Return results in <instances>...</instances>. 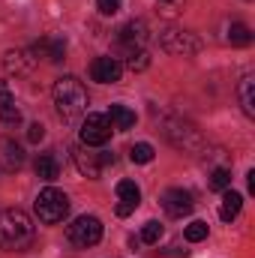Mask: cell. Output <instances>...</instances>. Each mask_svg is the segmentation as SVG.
Masks as SVG:
<instances>
[{
  "instance_id": "6da1fadb",
  "label": "cell",
  "mask_w": 255,
  "mask_h": 258,
  "mask_svg": "<svg viewBox=\"0 0 255 258\" xmlns=\"http://www.w3.org/2000/svg\"><path fill=\"white\" fill-rule=\"evenodd\" d=\"M33 234H36V228H33V222L24 210L9 207V210L0 213V249L24 252L33 243Z\"/></svg>"
},
{
  "instance_id": "7a4b0ae2",
  "label": "cell",
  "mask_w": 255,
  "mask_h": 258,
  "mask_svg": "<svg viewBox=\"0 0 255 258\" xmlns=\"http://www.w3.org/2000/svg\"><path fill=\"white\" fill-rule=\"evenodd\" d=\"M54 105L66 123H75L87 111V90L75 75H63L54 81Z\"/></svg>"
},
{
  "instance_id": "3957f363",
  "label": "cell",
  "mask_w": 255,
  "mask_h": 258,
  "mask_svg": "<svg viewBox=\"0 0 255 258\" xmlns=\"http://www.w3.org/2000/svg\"><path fill=\"white\" fill-rule=\"evenodd\" d=\"M33 210H36L39 222H45V225H57V222H63L66 216H69V198H66V192L54 189V186H45L42 192L36 195Z\"/></svg>"
},
{
  "instance_id": "277c9868",
  "label": "cell",
  "mask_w": 255,
  "mask_h": 258,
  "mask_svg": "<svg viewBox=\"0 0 255 258\" xmlns=\"http://www.w3.org/2000/svg\"><path fill=\"white\" fill-rule=\"evenodd\" d=\"M66 237H69V243L72 246H78V249H90V246H96L99 240H102V222L96 219V216H78V219H72L69 225H66Z\"/></svg>"
},
{
  "instance_id": "5b68a950",
  "label": "cell",
  "mask_w": 255,
  "mask_h": 258,
  "mask_svg": "<svg viewBox=\"0 0 255 258\" xmlns=\"http://www.w3.org/2000/svg\"><path fill=\"white\" fill-rule=\"evenodd\" d=\"M162 132H165V138L177 147V150H198L201 147V132L186 123V120H180V117H168L165 123H162Z\"/></svg>"
},
{
  "instance_id": "8992f818",
  "label": "cell",
  "mask_w": 255,
  "mask_h": 258,
  "mask_svg": "<svg viewBox=\"0 0 255 258\" xmlns=\"http://www.w3.org/2000/svg\"><path fill=\"white\" fill-rule=\"evenodd\" d=\"M159 42H162V48H165L168 54H183V57H189V54H198V51H201V39H198L195 33H189V30H180V27L162 30Z\"/></svg>"
},
{
  "instance_id": "52a82bcc",
  "label": "cell",
  "mask_w": 255,
  "mask_h": 258,
  "mask_svg": "<svg viewBox=\"0 0 255 258\" xmlns=\"http://www.w3.org/2000/svg\"><path fill=\"white\" fill-rule=\"evenodd\" d=\"M111 120H108V114H87L84 120H81V129H78V135H81V144H87V147H102L108 138H111Z\"/></svg>"
},
{
  "instance_id": "ba28073f",
  "label": "cell",
  "mask_w": 255,
  "mask_h": 258,
  "mask_svg": "<svg viewBox=\"0 0 255 258\" xmlns=\"http://www.w3.org/2000/svg\"><path fill=\"white\" fill-rule=\"evenodd\" d=\"M117 45L123 48V51H141L144 45H147V39H150V30H147V24L141 21V18H132L126 21L123 27H117Z\"/></svg>"
},
{
  "instance_id": "9c48e42d",
  "label": "cell",
  "mask_w": 255,
  "mask_h": 258,
  "mask_svg": "<svg viewBox=\"0 0 255 258\" xmlns=\"http://www.w3.org/2000/svg\"><path fill=\"white\" fill-rule=\"evenodd\" d=\"M162 207H165V213H168L171 219H183V216L192 213V195L186 192V189H180V186L165 189V192H162Z\"/></svg>"
},
{
  "instance_id": "30bf717a",
  "label": "cell",
  "mask_w": 255,
  "mask_h": 258,
  "mask_svg": "<svg viewBox=\"0 0 255 258\" xmlns=\"http://www.w3.org/2000/svg\"><path fill=\"white\" fill-rule=\"evenodd\" d=\"M36 57H33V51L30 48H12V51H6L3 54V69L9 72V75H30L33 69H36Z\"/></svg>"
},
{
  "instance_id": "8fae6325",
  "label": "cell",
  "mask_w": 255,
  "mask_h": 258,
  "mask_svg": "<svg viewBox=\"0 0 255 258\" xmlns=\"http://www.w3.org/2000/svg\"><path fill=\"white\" fill-rule=\"evenodd\" d=\"M30 51H33V57L36 60H48V63H60L66 54V39L63 36H45V39H39L36 45H30Z\"/></svg>"
},
{
  "instance_id": "7c38bea8",
  "label": "cell",
  "mask_w": 255,
  "mask_h": 258,
  "mask_svg": "<svg viewBox=\"0 0 255 258\" xmlns=\"http://www.w3.org/2000/svg\"><path fill=\"white\" fill-rule=\"evenodd\" d=\"M120 75H123V63L117 57H96L90 63V78L99 84H114L120 81Z\"/></svg>"
},
{
  "instance_id": "4fadbf2b",
  "label": "cell",
  "mask_w": 255,
  "mask_h": 258,
  "mask_svg": "<svg viewBox=\"0 0 255 258\" xmlns=\"http://www.w3.org/2000/svg\"><path fill=\"white\" fill-rule=\"evenodd\" d=\"M72 159H75V168L84 174V177H90V180H96L99 174H102V165H99V153H93L87 144H81V147H75L72 150Z\"/></svg>"
},
{
  "instance_id": "5bb4252c",
  "label": "cell",
  "mask_w": 255,
  "mask_h": 258,
  "mask_svg": "<svg viewBox=\"0 0 255 258\" xmlns=\"http://www.w3.org/2000/svg\"><path fill=\"white\" fill-rule=\"evenodd\" d=\"M21 165H24V147L15 138H0V168L18 171Z\"/></svg>"
},
{
  "instance_id": "9a60e30c",
  "label": "cell",
  "mask_w": 255,
  "mask_h": 258,
  "mask_svg": "<svg viewBox=\"0 0 255 258\" xmlns=\"http://www.w3.org/2000/svg\"><path fill=\"white\" fill-rule=\"evenodd\" d=\"M33 168H36V177H39V180H48V183H51V180L60 177V168H63V165H60L57 150H48V153H39V156H36V165H33Z\"/></svg>"
},
{
  "instance_id": "2e32d148",
  "label": "cell",
  "mask_w": 255,
  "mask_h": 258,
  "mask_svg": "<svg viewBox=\"0 0 255 258\" xmlns=\"http://www.w3.org/2000/svg\"><path fill=\"white\" fill-rule=\"evenodd\" d=\"M240 207H243V195L234 192L231 186H228V189H222V207H219V219H222V222H231V219H237Z\"/></svg>"
},
{
  "instance_id": "e0dca14e",
  "label": "cell",
  "mask_w": 255,
  "mask_h": 258,
  "mask_svg": "<svg viewBox=\"0 0 255 258\" xmlns=\"http://www.w3.org/2000/svg\"><path fill=\"white\" fill-rule=\"evenodd\" d=\"M237 96H240V105H243V114L255 117V78L252 75H243L240 84H237Z\"/></svg>"
},
{
  "instance_id": "ac0fdd59",
  "label": "cell",
  "mask_w": 255,
  "mask_h": 258,
  "mask_svg": "<svg viewBox=\"0 0 255 258\" xmlns=\"http://www.w3.org/2000/svg\"><path fill=\"white\" fill-rule=\"evenodd\" d=\"M108 120H111V126H114V129L126 132V129L135 126V111H132V108H126V105H111Z\"/></svg>"
},
{
  "instance_id": "d6986e66",
  "label": "cell",
  "mask_w": 255,
  "mask_h": 258,
  "mask_svg": "<svg viewBox=\"0 0 255 258\" xmlns=\"http://www.w3.org/2000/svg\"><path fill=\"white\" fill-rule=\"evenodd\" d=\"M231 45H237V48H243V45H249L252 42V30L246 27V24H240V21H234L231 27H228V36H225Z\"/></svg>"
},
{
  "instance_id": "ffe728a7",
  "label": "cell",
  "mask_w": 255,
  "mask_h": 258,
  "mask_svg": "<svg viewBox=\"0 0 255 258\" xmlns=\"http://www.w3.org/2000/svg\"><path fill=\"white\" fill-rule=\"evenodd\" d=\"M153 156H156V150H153V144H147V141H138V144H132V150H129V159L138 162V165L153 162Z\"/></svg>"
},
{
  "instance_id": "44dd1931",
  "label": "cell",
  "mask_w": 255,
  "mask_h": 258,
  "mask_svg": "<svg viewBox=\"0 0 255 258\" xmlns=\"http://www.w3.org/2000/svg\"><path fill=\"white\" fill-rule=\"evenodd\" d=\"M159 237H162V225H159L156 219H150V222H144L138 243H147V246H153V243H159Z\"/></svg>"
},
{
  "instance_id": "7402d4cb",
  "label": "cell",
  "mask_w": 255,
  "mask_h": 258,
  "mask_svg": "<svg viewBox=\"0 0 255 258\" xmlns=\"http://www.w3.org/2000/svg\"><path fill=\"white\" fill-rule=\"evenodd\" d=\"M150 66V54L141 48V51H129L126 54V69H132V72H144Z\"/></svg>"
},
{
  "instance_id": "603a6c76",
  "label": "cell",
  "mask_w": 255,
  "mask_h": 258,
  "mask_svg": "<svg viewBox=\"0 0 255 258\" xmlns=\"http://www.w3.org/2000/svg\"><path fill=\"white\" fill-rule=\"evenodd\" d=\"M117 195H120V201H129V204H138L141 201V189L132 180H120L117 183Z\"/></svg>"
},
{
  "instance_id": "cb8c5ba5",
  "label": "cell",
  "mask_w": 255,
  "mask_h": 258,
  "mask_svg": "<svg viewBox=\"0 0 255 258\" xmlns=\"http://www.w3.org/2000/svg\"><path fill=\"white\" fill-rule=\"evenodd\" d=\"M231 186V171L228 168H213L210 171V189H228Z\"/></svg>"
},
{
  "instance_id": "d4e9b609",
  "label": "cell",
  "mask_w": 255,
  "mask_h": 258,
  "mask_svg": "<svg viewBox=\"0 0 255 258\" xmlns=\"http://www.w3.org/2000/svg\"><path fill=\"white\" fill-rule=\"evenodd\" d=\"M207 231H210V228H207V222L195 219V222L186 225V231H183V234H186V240H189V243H201V240L207 237Z\"/></svg>"
},
{
  "instance_id": "484cf974",
  "label": "cell",
  "mask_w": 255,
  "mask_h": 258,
  "mask_svg": "<svg viewBox=\"0 0 255 258\" xmlns=\"http://www.w3.org/2000/svg\"><path fill=\"white\" fill-rule=\"evenodd\" d=\"M0 123H3V126H18V123H21V111H18L15 105H3V108H0Z\"/></svg>"
},
{
  "instance_id": "4316f807",
  "label": "cell",
  "mask_w": 255,
  "mask_h": 258,
  "mask_svg": "<svg viewBox=\"0 0 255 258\" xmlns=\"http://www.w3.org/2000/svg\"><path fill=\"white\" fill-rule=\"evenodd\" d=\"M120 3H123V0H96V9H99L102 15H117V12H120Z\"/></svg>"
},
{
  "instance_id": "83f0119b",
  "label": "cell",
  "mask_w": 255,
  "mask_h": 258,
  "mask_svg": "<svg viewBox=\"0 0 255 258\" xmlns=\"http://www.w3.org/2000/svg\"><path fill=\"white\" fill-rule=\"evenodd\" d=\"M42 138H45V126H42V123H30V126H27V141H30V144H39Z\"/></svg>"
},
{
  "instance_id": "f1b7e54d",
  "label": "cell",
  "mask_w": 255,
  "mask_h": 258,
  "mask_svg": "<svg viewBox=\"0 0 255 258\" xmlns=\"http://www.w3.org/2000/svg\"><path fill=\"white\" fill-rule=\"evenodd\" d=\"M180 6H183V0H159V12L162 15H174Z\"/></svg>"
},
{
  "instance_id": "f546056e",
  "label": "cell",
  "mask_w": 255,
  "mask_h": 258,
  "mask_svg": "<svg viewBox=\"0 0 255 258\" xmlns=\"http://www.w3.org/2000/svg\"><path fill=\"white\" fill-rule=\"evenodd\" d=\"M3 105H15V99H12V93H9L6 81H0V108H3Z\"/></svg>"
},
{
  "instance_id": "4dcf8cb0",
  "label": "cell",
  "mask_w": 255,
  "mask_h": 258,
  "mask_svg": "<svg viewBox=\"0 0 255 258\" xmlns=\"http://www.w3.org/2000/svg\"><path fill=\"white\" fill-rule=\"evenodd\" d=\"M189 255V249H180V246H168V249H162V258H186Z\"/></svg>"
},
{
  "instance_id": "1f68e13d",
  "label": "cell",
  "mask_w": 255,
  "mask_h": 258,
  "mask_svg": "<svg viewBox=\"0 0 255 258\" xmlns=\"http://www.w3.org/2000/svg\"><path fill=\"white\" fill-rule=\"evenodd\" d=\"M135 207H138V204H129V201H120V204L114 207V213H117V216H129V213H132Z\"/></svg>"
},
{
  "instance_id": "d6a6232c",
  "label": "cell",
  "mask_w": 255,
  "mask_h": 258,
  "mask_svg": "<svg viewBox=\"0 0 255 258\" xmlns=\"http://www.w3.org/2000/svg\"><path fill=\"white\" fill-rule=\"evenodd\" d=\"M111 162H114V153L102 150V153H99V165H111Z\"/></svg>"
},
{
  "instance_id": "836d02e7",
  "label": "cell",
  "mask_w": 255,
  "mask_h": 258,
  "mask_svg": "<svg viewBox=\"0 0 255 258\" xmlns=\"http://www.w3.org/2000/svg\"><path fill=\"white\" fill-rule=\"evenodd\" d=\"M246 183H249V192L255 195V171H249V174H246Z\"/></svg>"
}]
</instances>
